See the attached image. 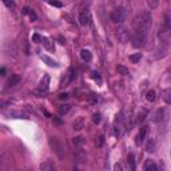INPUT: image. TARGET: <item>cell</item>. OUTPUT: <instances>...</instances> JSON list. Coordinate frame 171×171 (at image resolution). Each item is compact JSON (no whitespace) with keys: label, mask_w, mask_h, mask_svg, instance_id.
<instances>
[{"label":"cell","mask_w":171,"mask_h":171,"mask_svg":"<svg viewBox=\"0 0 171 171\" xmlns=\"http://www.w3.org/2000/svg\"><path fill=\"white\" fill-rule=\"evenodd\" d=\"M154 147H155V142L154 140H151V142H149L147 143V146H146V150L149 152H152L154 151Z\"/></svg>","instance_id":"cell-27"},{"label":"cell","mask_w":171,"mask_h":171,"mask_svg":"<svg viewBox=\"0 0 171 171\" xmlns=\"http://www.w3.org/2000/svg\"><path fill=\"white\" fill-rule=\"evenodd\" d=\"M90 22H91V19H90V15L86 12H82L79 15V23L80 26H88Z\"/></svg>","instance_id":"cell-12"},{"label":"cell","mask_w":171,"mask_h":171,"mask_svg":"<svg viewBox=\"0 0 171 171\" xmlns=\"http://www.w3.org/2000/svg\"><path fill=\"white\" fill-rule=\"evenodd\" d=\"M146 116H147V112H146V111H143V112H142V114H140V115L138 116V123H142L143 120L146 119Z\"/></svg>","instance_id":"cell-30"},{"label":"cell","mask_w":171,"mask_h":171,"mask_svg":"<svg viewBox=\"0 0 171 171\" xmlns=\"http://www.w3.org/2000/svg\"><path fill=\"white\" fill-rule=\"evenodd\" d=\"M40 59H42L44 63H47L50 67H59V64L55 62V60H52L51 58H48V56H46V55H40Z\"/></svg>","instance_id":"cell-16"},{"label":"cell","mask_w":171,"mask_h":171,"mask_svg":"<svg viewBox=\"0 0 171 171\" xmlns=\"http://www.w3.org/2000/svg\"><path fill=\"white\" fill-rule=\"evenodd\" d=\"M132 27L135 31H143L147 32L151 27V13L149 11H142L134 18Z\"/></svg>","instance_id":"cell-1"},{"label":"cell","mask_w":171,"mask_h":171,"mask_svg":"<svg viewBox=\"0 0 171 171\" xmlns=\"http://www.w3.org/2000/svg\"><path fill=\"white\" fill-rule=\"evenodd\" d=\"M163 119H165V110H163V108H159L158 111L155 112V116H154V120H155V122L158 123V122H162Z\"/></svg>","instance_id":"cell-19"},{"label":"cell","mask_w":171,"mask_h":171,"mask_svg":"<svg viewBox=\"0 0 171 171\" xmlns=\"http://www.w3.org/2000/svg\"><path fill=\"white\" fill-rule=\"evenodd\" d=\"M115 171H122V165H120V163L115 165Z\"/></svg>","instance_id":"cell-36"},{"label":"cell","mask_w":171,"mask_h":171,"mask_svg":"<svg viewBox=\"0 0 171 171\" xmlns=\"http://www.w3.org/2000/svg\"><path fill=\"white\" fill-rule=\"evenodd\" d=\"M40 170L42 171H58V167L52 162V160H46L40 165Z\"/></svg>","instance_id":"cell-6"},{"label":"cell","mask_w":171,"mask_h":171,"mask_svg":"<svg viewBox=\"0 0 171 171\" xmlns=\"http://www.w3.org/2000/svg\"><path fill=\"white\" fill-rule=\"evenodd\" d=\"M70 110H71V106H70V104H62V106H59V112L62 114V115L67 114Z\"/></svg>","instance_id":"cell-22"},{"label":"cell","mask_w":171,"mask_h":171,"mask_svg":"<svg viewBox=\"0 0 171 171\" xmlns=\"http://www.w3.org/2000/svg\"><path fill=\"white\" fill-rule=\"evenodd\" d=\"M170 156H171V150H170Z\"/></svg>","instance_id":"cell-39"},{"label":"cell","mask_w":171,"mask_h":171,"mask_svg":"<svg viewBox=\"0 0 171 171\" xmlns=\"http://www.w3.org/2000/svg\"><path fill=\"white\" fill-rule=\"evenodd\" d=\"M142 59V53H132V55H130V60H131L132 63H138L139 60Z\"/></svg>","instance_id":"cell-23"},{"label":"cell","mask_w":171,"mask_h":171,"mask_svg":"<svg viewBox=\"0 0 171 171\" xmlns=\"http://www.w3.org/2000/svg\"><path fill=\"white\" fill-rule=\"evenodd\" d=\"M100 120H102V115H100L99 112H95V114H94V115H92V122L96 123V125H99Z\"/></svg>","instance_id":"cell-25"},{"label":"cell","mask_w":171,"mask_h":171,"mask_svg":"<svg viewBox=\"0 0 171 171\" xmlns=\"http://www.w3.org/2000/svg\"><path fill=\"white\" fill-rule=\"evenodd\" d=\"M116 70H118V72L120 74V75H125V76L130 75L128 68H127V67H125V66H122V64H119L118 67H116Z\"/></svg>","instance_id":"cell-21"},{"label":"cell","mask_w":171,"mask_h":171,"mask_svg":"<svg viewBox=\"0 0 171 171\" xmlns=\"http://www.w3.org/2000/svg\"><path fill=\"white\" fill-rule=\"evenodd\" d=\"M67 98H68V94H67V92L60 94V95H59V99H60V100H66Z\"/></svg>","instance_id":"cell-35"},{"label":"cell","mask_w":171,"mask_h":171,"mask_svg":"<svg viewBox=\"0 0 171 171\" xmlns=\"http://www.w3.org/2000/svg\"><path fill=\"white\" fill-rule=\"evenodd\" d=\"M50 4H51V5H53V7H58V8H60V7L63 5L60 2H50Z\"/></svg>","instance_id":"cell-33"},{"label":"cell","mask_w":171,"mask_h":171,"mask_svg":"<svg viewBox=\"0 0 171 171\" xmlns=\"http://www.w3.org/2000/svg\"><path fill=\"white\" fill-rule=\"evenodd\" d=\"M163 170H165L163 165H158V169H156V171H163Z\"/></svg>","instance_id":"cell-37"},{"label":"cell","mask_w":171,"mask_h":171,"mask_svg":"<svg viewBox=\"0 0 171 171\" xmlns=\"http://www.w3.org/2000/svg\"><path fill=\"white\" fill-rule=\"evenodd\" d=\"M72 127H74L75 131H80L82 128H84V118H83V116L76 118L75 122H74V125H72Z\"/></svg>","instance_id":"cell-9"},{"label":"cell","mask_w":171,"mask_h":171,"mask_svg":"<svg viewBox=\"0 0 171 171\" xmlns=\"http://www.w3.org/2000/svg\"><path fill=\"white\" fill-rule=\"evenodd\" d=\"M4 4L7 7H9V8H13V7H15V3H13V2H8V0H4Z\"/></svg>","instance_id":"cell-32"},{"label":"cell","mask_w":171,"mask_h":171,"mask_svg":"<svg viewBox=\"0 0 171 171\" xmlns=\"http://www.w3.org/2000/svg\"><path fill=\"white\" fill-rule=\"evenodd\" d=\"M0 72H2V75L4 76L5 75V68H2V70H0Z\"/></svg>","instance_id":"cell-38"},{"label":"cell","mask_w":171,"mask_h":171,"mask_svg":"<svg viewBox=\"0 0 171 171\" xmlns=\"http://www.w3.org/2000/svg\"><path fill=\"white\" fill-rule=\"evenodd\" d=\"M146 135H147V127L146 126H143V127H140L139 128V132H138V135H136V145H140V143L145 140L146 138Z\"/></svg>","instance_id":"cell-8"},{"label":"cell","mask_w":171,"mask_h":171,"mask_svg":"<svg viewBox=\"0 0 171 171\" xmlns=\"http://www.w3.org/2000/svg\"><path fill=\"white\" fill-rule=\"evenodd\" d=\"M83 142H84V140H83V138H80V136L74 139V143H75V145H83Z\"/></svg>","instance_id":"cell-31"},{"label":"cell","mask_w":171,"mask_h":171,"mask_svg":"<svg viewBox=\"0 0 171 171\" xmlns=\"http://www.w3.org/2000/svg\"><path fill=\"white\" fill-rule=\"evenodd\" d=\"M147 40V32L143 31H135L132 35V43L134 47H143Z\"/></svg>","instance_id":"cell-3"},{"label":"cell","mask_w":171,"mask_h":171,"mask_svg":"<svg viewBox=\"0 0 171 171\" xmlns=\"http://www.w3.org/2000/svg\"><path fill=\"white\" fill-rule=\"evenodd\" d=\"M28 15H29V18H31V20H36V19H38V16H36V13L33 11H29Z\"/></svg>","instance_id":"cell-34"},{"label":"cell","mask_w":171,"mask_h":171,"mask_svg":"<svg viewBox=\"0 0 171 171\" xmlns=\"http://www.w3.org/2000/svg\"><path fill=\"white\" fill-rule=\"evenodd\" d=\"M155 99H156V94H155L154 90H150V91L146 92V100L147 102L152 103V102H155Z\"/></svg>","instance_id":"cell-20"},{"label":"cell","mask_w":171,"mask_h":171,"mask_svg":"<svg viewBox=\"0 0 171 171\" xmlns=\"http://www.w3.org/2000/svg\"><path fill=\"white\" fill-rule=\"evenodd\" d=\"M127 18V11L123 7H118L111 12V20L114 23H123Z\"/></svg>","instance_id":"cell-2"},{"label":"cell","mask_w":171,"mask_h":171,"mask_svg":"<svg viewBox=\"0 0 171 171\" xmlns=\"http://www.w3.org/2000/svg\"><path fill=\"white\" fill-rule=\"evenodd\" d=\"M50 145H51V147L55 150V152L58 154L59 156H63V149H62V146H60L58 138H50Z\"/></svg>","instance_id":"cell-5"},{"label":"cell","mask_w":171,"mask_h":171,"mask_svg":"<svg viewBox=\"0 0 171 171\" xmlns=\"http://www.w3.org/2000/svg\"><path fill=\"white\" fill-rule=\"evenodd\" d=\"M91 76H92V79H95V80H98V83H102V79H100V76H99V74L96 72V71H92L91 72Z\"/></svg>","instance_id":"cell-29"},{"label":"cell","mask_w":171,"mask_h":171,"mask_svg":"<svg viewBox=\"0 0 171 171\" xmlns=\"http://www.w3.org/2000/svg\"><path fill=\"white\" fill-rule=\"evenodd\" d=\"M103 143H104V135H100L98 138V140L95 142V145L98 147H100V146H103Z\"/></svg>","instance_id":"cell-28"},{"label":"cell","mask_w":171,"mask_h":171,"mask_svg":"<svg viewBox=\"0 0 171 171\" xmlns=\"http://www.w3.org/2000/svg\"><path fill=\"white\" fill-rule=\"evenodd\" d=\"M162 98L167 104H171V88H166L162 92Z\"/></svg>","instance_id":"cell-17"},{"label":"cell","mask_w":171,"mask_h":171,"mask_svg":"<svg viewBox=\"0 0 171 171\" xmlns=\"http://www.w3.org/2000/svg\"><path fill=\"white\" fill-rule=\"evenodd\" d=\"M19 82H20V76L19 75H11V78L7 80L5 86L8 87V88H11V87H15Z\"/></svg>","instance_id":"cell-11"},{"label":"cell","mask_w":171,"mask_h":171,"mask_svg":"<svg viewBox=\"0 0 171 171\" xmlns=\"http://www.w3.org/2000/svg\"><path fill=\"white\" fill-rule=\"evenodd\" d=\"M48 82H50V76L48 75H46L44 76V79L40 82V86H39V88L35 91L36 95H39V96H44L47 95V92H48Z\"/></svg>","instance_id":"cell-4"},{"label":"cell","mask_w":171,"mask_h":171,"mask_svg":"<svg viewBox=\"0 0 171 171\" xmlns=\"http://www.w3.org/2000/svg\"><path fill=\"white\" fill-rule=\"evenodd\" d=\"M122 130H123V120L119 116L118 120H116V123H115V126H114V134H115V136H120Z\"/></svg>","instance_id":"cell-10"},{"label":"cell","mask_w":171,"mask_h":171,"mask_svg":"<svg viewBox=\"0 0 171 171\" xmlns=\"http://www.w3.org/2000/svg\"><path fill=\"white\" fill-rule=\"evenodd\" d=\"M43 40H44V38H43V36H40V35H38V33L32 35V42L33 43H43Z\"/></svg>","instance_id":"cell-26"},{"label":"cell","mask_w":171,"mask_h":171,"mask_svg":"<svg viewBox=\"0 0 171 171\" xmlns=\"http://www.w3.org/2000/svg\"><path fill=\"white\" fill-rule=\"evenodd\" d=\"M145 169H146V171H156L158 165H156L154 160L149 159V160H146V163H145Z\"/></svg>","instance_id":"cell-14"},{"label":"cell","mask_w":171,"mask_h":171,"mask_svg":"<svg viewBox=\"0 0 171 171\" xmlns=\"http://www.w3.org/2000/svg\"><path fill=\"white\" fill-rule=\"evenodd\" d=\"M80 58L84 60V62H91L92 55H91V52H90L88 50H82V51H80Z\"/></svg>","instance_id":"cell-18"},{"label":"cell","mask_w":171,"mask_h":171,"mask_svg":"<svg viewBox=\"0 0 171 171\" xmlns=\"http://www.w3.org/2000/svg\"><path fill=\"white\" fill-rule=\"evenodd\" d=\"M118 38H119V40L120 42H127V40L130 39V33L127 32V29H125V28H120L119 31H118Z\"/></svg>","instance_id":"cell-13"},{"label":"cell","mask_w":171,"mask_h":171,"mask_svg":"<svg viewBox=\"0 0 171 171\" xmlns=\"http://www.w3.org/2000/svg\"><path fill=\"white\" fill-rule=\"evenodd\" d=\"M43 44H44V47H46V48L47 50H48V51H55V48H53V47L51 46V42H50V40L48 39H47V38H44V40H43Z\"/></svg>","instance_id":"cell-24"},{"label":"cell","mask_w":171,"mask_h":171,"mask_svg":"<svg viewBox=\"0 0 171 171\" xmlns=\"http://www.w3.org/2000/svg\"><path fill=\"white\" fill-rule=\"evenodd\" d=\"M162 28L171 31V11H166L165 15H163V24H162Z\"/></svg>","instance_id":"cell-7"},{"label":"cell","mask_w":171,"mask_h":171,"mask_svg":"<svg viewBox=\"0 0 171 171\" xmlns=\"http://www.w3.org/2000/svg\"><path fill=\"white\" fill-rule=\"evenodd\" d=\"M127 163H128V167L131 171H135L136 170V163H135V156L132 155V154H130L128 156H127Z\"/></svg>","instance_id":"cell-15"}]
</instances>
